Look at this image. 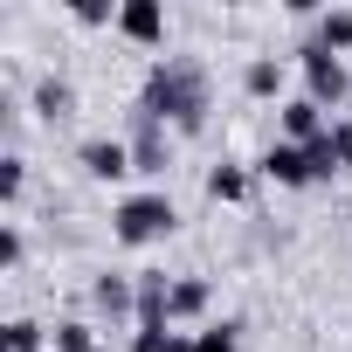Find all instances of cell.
<instances>
[{
    "instance_id": "9a60e30c",
    "label": "cell",
    "mask_w": 352,
    "mask_h": 352,
    "mask_svg": "<svg viewBox=\"0 0 352 352\" xmlns=\"http://www.w3.org/2000/svg\"><path fill=\"white\" fill-rule=\"evenodd\" d=\"M56 352H97V331L69 318V324H56Z\"/></svg>"
},
{
    "instance_id": "d6986e66",
    "label": "cell",
    "mask_w": 352,
    "mask_h": 352,
    "mask_svg": "<svg viewBox=\"0 0 352 352\" xmlns=\"http://www.w3.org/2000/svg\"><path fill=\"white\" fill-rule=\"evenodd\" d=\"M331 145H338V166H352V118H331Z\"/></svg>"
},
{
    "instance_id": "3957f363",
    "label": "cell",
    "mask_w": 352,
    "mask_h": 352,
    "mask_svg": "<svg viewBox=\"0 0 352 352\" xmlns=\"http://www.w3.org/2000/svg\"><path fill=\"white\" fill-rule=\"evenodd\" d=\"M297 63H304V97H311V104H324V111L338 118V104L352 97V69H345L331 49H318V42H311V49H297Z\"/></svg>"
},
{
    "instance_id": "e0dca14e",
    "label": "cell",
    "mask_w": 352,
    "mask_h": 352,
    "mask_svg": "<svg viewBox=\"0 0 352 352\" xmlns=\"http://www.w3.org/2000/svg\"><path fill=\"white\" fill-rule=\"evenodd\" d=\"M8 352H42V324L14 318V324H8Z\"/></svg>"
},
{
    "instance_id": "6da1fadb",
    "label": "cell",
    "mask_w": 352,
    "mask_h": 352,
    "mask_svg": "<svg viewBox=\"0 0 352 352\" xmlns=\"http://www.w3.org/2000/svg\"><path fill=\"white\" fill-rule=\"evenodd\" d=\"M145 118H173L180 131H201V118H208V76L194 69V63H180V56H166V63H152V76H145V104H138Z\"/></svg>"
},
{
    "instance_id": "5bb4252c",
    "label": "cell",
    "mask_w": 352,
    "mask_h": 352,
    "mask_svg": "<svg viewBox=\"0 0 352 352\" xmlns=\"http://www.w3.org/2000/svg\"><path fill=\"white\" fill-rule=\"evenodd\" d=\"M69 104H76V90H69V83H56V76L35 90V111H42V118H69Z\"/></svg>"
},
{
    "instance_id": "52a82bcc",
    "label": "cell",
    "mask_w": 352,
    "mask_h": 352,
    "mask_svg": "<svg viewBox=\"0 0 352 352\" xmlns=\"http://www.w3.org/2000/svg\"><path fill=\"white\" fill-rule=\"evenodd\" d=\"M83 173H90V180H124V173H131V145H118V138H83Z\"/></svg>"
},
{
    "instance_id": "ac0fdd59",
    "label": "cell",
    "mask_w": 352,
    "mask_h": 352,
    "mask_svg": "<svg viewBox=\"0 0 352 352\" xmlns=\"http://www.w3.org/2000/svg\"><path fill=\"white\" fill-rule=\"evenodd\" d=\"M21 180H28V166L21 159H0V201H21Z\"/></svg>"
},
{
    "instance_id": "7c38bea8",
    "label": "cell",
    "mask_w": 352,
    "mask_h": 352,
    "mask_svg": "<svg viewBox=\"0 0 352 352\" xmlns=\"http://www.w3.org/2000/svg\"><path fill=\"white\" fill-rule=\"evenodd\" d=\"M318 49H331V56H345V49H352V14H345V8L318 21Z\"/></svg>"
},
{
    "instance_id": "30bf717a",
    "label": "cell",
    "mask_w": 352,
    "mask_h": 352,
    "mask_svg": "<svg viewBox=\"0 0 352 352\" xmlns=\"http://www.w3.org/2000/svg\"><path fill=\"white\" fill-rule=\"evenodd\" d=\"M242 90H249V97H276V90H283V63H276V56H256V63L242 69Z\"/></svg>"
},
{
    "instance_id": "2e32d148",
    "label": "cell",
    "mask_w": 352,
    "mask_h": 352,
    "mask_svg": "<svg viewBox=\"0 0 352 352\" xmlns=\"http://www.w3.org/2000/svg\"><path fill=\"white\" fill-rule=\"evenodd\" d=\"M194 345H201V352H242V324H208Z\"/></svg>"
},
{
    "instance_id": "8992f818",
    "label": "cell",
    "mask_w": 352,
    "mask_h": 352,
    "mask_svg": "<svg viewBox=\"0 0 352 352\" xmlns=\"http://www.w3.org/2000/svg\"><path fill=\"white\" fill-rule=\"evenodd\" d=\"M324 131H331L324 104H311V97H290L283 104V145H318Z\"/></svg>"
},
{
    "instance_id": "277c9868",
    "label": "cell",
    "mask_w": 352,
    "mask_h": 352,
    "mask_svg": "<svg viewBox=\"0 0 352 352\" xmlns=\"http://www.w3.org/2000/svg\"><path fill=\"white\" fill-rule=\"evenodd\" d=\"M263 180H276V187H311L318 166H311L304 145H270V152H263Z\"/></svg>"
},
{
    "instance_id": "8fae6325",
    "label": "cell",
    "mask_w": 352,
    "mask_h": 352,
    "mask_svg": "<svg viewBox=\"0 0 352 352\" xmlns=\"http://www.w3.org/2000/svg\"><path fill=\"white\" fill-rule=\"evenodd\" d=\"M97 311H111V318H138L131 283H124V276H97Z\"/></svg>"
},
{
    "instance_id": "ba28073f",
    "label": "cell",
    "mask_w": 352,
    "mask_h": 352,
    "mask_svg": "<svg viewBox=\"0 0 352 352\" xmlns=\"http://www.w3.org/2000/svg\"><path fill=\"white\" fill-rule=\"evenodd\" d=\"M159 159H166V131H159V118H145V111H138V138H131V166H138V173H159Z\"/></svg>"
},
{
    "instance_id": "4fadbf2b",
    "label": "cell",
    "mask_w": 352,
    "mask_h": 352,
    "mask_svg": "<svg viewBox=\"0 0 352 352\" xmlns=\"http://www.w3.org/2000/svg\"><path fill=\"white\" fill-rule=\"evenodd\" d=\"M208 194H214V201H242V194H249V173H242V166H214V173H208Z\"/></svg>"
},
{
    "instance_id": "9c48e42d",
    "label": "cell",
    "mask_w": 352,
    "mask_h": 352,
    "mask_svg": "<svg viewBox=\"0 0 352 352\" xmlns=\"http://www.w3.org/2000/svg\"><path fill=\"white\" fill-rule=\"evenodd\" d=\"M201 311H208V283H173V290H166V324L201 318Z\"/></svg>"
},
{
    "instance_id": "ffe728a7",
    "label": "cell",
    "mask_w": 352,
    "mask_h": 352,
    "mask_svg": "<svg viewBox=\"0 0 352 352\" xmlns=\"http://www.w3.org/2000/svg\"><path fill=\"white\" fill-rule=\"evenodd\" d=\"M166 345H173V331H138L131 338V352H166Z\"/></svg>"
},
{
    "instance_id": "44dd1931",
    "label": "cell",
    "mask_w": 352,
    "mask_h": 352,
    "mask_svg": "<svg viewBox=\"0 0 352 352\" xmlns=\"http://www.w3.org/2000/svg\"><path fill=\"white\" fill-rule=\"evenodd\" d=\"M0 263H8V270L21 263V228H8V235H0Z\"/></svg>"
},
{
    "instance_id": "7a4b0ae2",
    "label": "cell",
    "mask_w": 352,
    "mask_h": 352,
    "mask_svg": "<svg viewBox=\"0 0 352 352\" xmlns=\"http://www.w3.org/2000/svg\"><path fill=\"white\" fill-rule=\"evenodd\" d=\"M173 221V201L166 194H131V201H118V214H111V235L124 242V249H145V242H159Z\"/></svg>"
},
{
    "instance_id": "5b68a950",
    "label": "cell",
    "mask_w": 352,
    "mask_h": 352,
    "mask_svg": "<svg viewBox=\"0 0 352 352\" xmlns=\"http://www.w3.org/2000/svg\"><path fill=\"white\" fill-rule=\"evenodd\" d=\"M118 35L138 42V49L166 42V14H159V0H124V8H118Z\"/></svg>"
}]
</instances>
